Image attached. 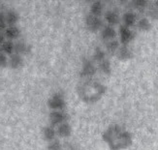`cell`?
Listing matches in <instances>:
<instances>
[{"label":"cell","instance_id":"52a82bcc","mask_svg":"<svg viewBox=\"0 0 158 150\" xmlns=\"http://www.w3.org/2000/svg\"><path fill=\"white\" fill-rule=\"evenodd\" d=\"M119 38L120 44L122 46H127L135 38V33L129 27L123 24L119 26Z\"/></svg>","mask_w":158,"mask_h":150},{"label":"cell","instance_id":"83f0119b","mask_svg":"<svg viewBox=\"0 0 158 150\" xmlns=\"http://www.w3.org/2000/svg\"><path fill=\"white\" fill-rule=\"evenodd\" d=\"M7 23H6V20H5V16H3L2 14H0V30L4 29L6 27Z\"/></svg>","mask_w":158,"mask_h":150},{"label":"cell","instance_id":"4316f807","mask_svg":"<svg viewBox=\"0 0 158 150\" xmlns=\"http://www.w3.org/2000/svg\"><path fill=\"white\" fill-rule=\"evenodd\" d=\"M7 63H8V60H7V56L4 52H2L0 51V68H4L7 66Z\"/></svg>","mask_w":158,"mask_h":150},{"label":"cell","instance_id":"5b68a950","mask_svg":"<svg viewBox=\"0 0 158 150\" xmlns=\"http://www.w3.org/2000/svg\"><path fill=\"white\" fill-rule=\"evenodd\" d=\"M49 119L51 126H59L60 124L67 122V120L69 119V115L63 111H52L49 115Z\"/></svg>","mask_w":158,"mask_h":150},{"label":"cell","instance_id":"9a60e30c","mask_svg":"<svg viewBox=\"0 0 158 150\" xmlns=\"http://www.w3.org/2000/svg\"><path fill=\"white\" fill-rule=\"evenodd\" d=\"M19 34H20V30L16 25L7 27L6 30H5V37H7L10 40L17 39L19 36Z\"/></svg>","mask_w":158,"mask_h":150},{"label":"cell","instance_id":"7a4b0ae2","mask_svg":"<svg viewBox=\"0 0 158 150\" xmlns=\"http://www.w3.org/2000/svg\"><path fill=\"white\" fill-rule=\"evenodd\" d=\"M77 92L81 101L86 104H95L100 101L107 92V87L92 79H85L78 84Z\"/></svg>","mask_w":158,"mask_h":150},{"label":"cell","instance_id":"30bf717a","mask_svg":"<svg viewBox=\"0 0 158 150\" xmlns=\"http://www.w3.org/2000/svg\"><path fill=\"white\" fill-rule=\"evenodd\" d=\"M101 37L104 41H107V42L114 40L116 37V31L113 26L106 25V26H104V28L102 30Z\"/></svg>","mask_w":158,"mask_h":150},{"label":"cell","instance_id":"8fae6325","mask_svg":"<svg viewBox=\"0 0 158 150\" xmlns=\"http://www.w3.org/2000/svg\"><path fill=\"white\" fill-rule=\"evenodd\" d=\"M122 19H123V23H124V25L130 28V27L133 26L136 23L137 15L132 11H128V12L124 13V15L122 17Z\"/></svg>","mask_w":158,"mask_h":150},{"label":"cell","instance_id":"4fadbf2b","mask_svg":"<svg viewBox=\"0 0 158 150\" xmlns=\"http://www.w3.org/2000/svg\"><path fill=\"white\" fill-rule=\"evenodd\" d=\"M10 65L13 69H19L23 65V58L20 54L13 53L10 57Z\"/></svg>","mask_w":158,"mask_h":150},{"label":"cell","instance_id":"3957f363","mask_svg":"<svg viewBox=\"0 0 158 150\" xmlns=\"http://www.w3.org/2000/svg\"><path fill=\"white\" fill-rule=\"evenodd\" d=\"M97 68L93 64L92 61L87 58H82V64H81V70L80 72V77L81 79H91L96 74Z\"/></svg>","mask_w":158,"mask_h":150},{"label":"cell","instance_id":"d4e9b609","mask_svg":"<svg viewBox=\"0 0 158 150\" xmlns=\"http://www.w3.org/2000/svg\"><path fill=\"white\" fill-rule=\"evenodd\" d=\"M148 2L147 0H134L133 1V5L135 8L138 10H141V11L146 9L148 7Z\"/></svg>","mask_w":158,"mask_h":150},{"label":"cell","instance_id":"ba28073f","mask_svg":"<svg viewBox=\"0 0 158 150\" xmlns=\"http://www.w3.org/2000/svg\"><path fill=\"white\" fill-rule=\"evenodd\" d=\"M118 59L121 61H127L133 57V52L127 46H120L118 52L115 53Z\"/></svg>","mask_w":158,"mask_h":150},{"label":"cell","instance_id":"44dd1931","mask_svg":"<svg viewBox=\"0 0 158 150\" xmlns=\"http://www.w3.org/2000/svg\"><path fill=\"white\" fill-rule=\"evenodd\" d=\"M30 47L23 42H19L15 45V51L18 54H25L30 51Z\"/></svg>","mask_w":158,"mask_h":150},{"label":"cell","instance_id":"cb8c5ba5","mask_svg":"<svg viewBox=\"0 0 158 150\" xmlns=\"http://www.w3.org/2000/svg\"><path fill=\"white\" fill-rule=\"evenodd\" d=\"M48 150H62V144L58 140H53L48 144Z\"/></svg>","mask_w":158,"mask_h":150},{"label":"cell","instance_id":"7402d4cb","mask_svg":"<svg viewBox=\"0 0 158 150\" xmlns=\"http://www.w3.org/2000/svg\"><path fill=\"white\" fill-rule=\"evenodd\" d=\"M99 69L100 71L103 73V74H105V75H111L112 73V66H111V62L108 60V59H105V60H103L102 62L99 63Z\"/></svg>","mask_w":158,"mask_h":150},{"label":"cell","instance_id":"d6986e66","mask_svg":"<svg viewBox=\"0 0 158 150\" xmlns=\"http://www.w3.org/2000/svg\"><path fill=\"white\" fill-rule=\"evenodd\" d=\"M0 51L4 52L5 54H13V51H15V44L11 41H5V42L0 47Z\"/></svg>","mask_w":158,"mask_h":150},{"label":"cell","instance_id":"e0dca14e","mask_svg":"<svg viewBox=\"0 0 158 150\" xmlns=\"http://www.w3.org/2000/svg\"><path fill=\"white\" fill-rule=\"evenodd\" d=\"M119 47H120L119 42L115 39L112 40V41H109V42H107V44H106V49H107L108 52L111 54H115L118 52Z\"/></svg>","mask_w":158,"mask_h":150},{"label":"cell","instance_id":"f1b7e54d","mask_svg":"<svg viewBox=\"0 0 158 150\" xmlns=\"http://www.w3.org/2000/svg\"><path fill=\"white\" fill-rule=\"evenodd\" d=\"M4 42H5V35H3V34L0 32V46H1Z\"/></svg>","mask_w":158,"mask_h":150},{"label":"cell","instance_id":"6da1fadb","mask_svg":"<svg viewBox=\"0 0 158 150\" xmlns=\"http://www.w3.org/2000/svg\"><path fill=\"white\" fill-rule=\"evenodd\" d=\"M102 140L108 144L110 150H124L133 144V136L120 125L114 124L102 133Z\"/></svg>","mask_w":158,"mask_h":150},{"label":"cell","instance_id":"2e32d148","mask_svg":"<svg viewBox=\"0 0 158 150\" xmlns=\"http://www.w3.org/2000/svg\"><path fill=\"white\" fill-rule=\"evenodd\" d=\"M5 20H6V23L10 25V26H15V24L18 22L19 20V15L16 11H9L8 13L6 14L5 16Z\"/></svg>","mask_w":158,"mask_h":150},{"label":"cell","instance_id":"f546056e","mask_svg":"<svg viewBox=\"0 0 158 150\" xmlns=\"http://www.w3.org/2000/svg\"><path fill=\"white\" fill-rule=\"evenodd\" d=\"M155 5L158 7V0H156V1H155Z\"/></svg>","mask_w":158,"mask_h":150},{"label":"cell","instance_id":"9c48e42d","mask_svg":"<svg viewBox=\"0 0 158 150\" xmlns=\"http://www.w3.org/2000/svg\"><path fill=\"white\" fill-rule=\"evenodd\" d=\"M72 127L71 125L68 123V122H65V123L60 124L57 127V130H56V134L58 137L60 138H69L70 136L72 135Z\"/></svg>","mask_w":158,"mask_h":150},{"label":"cell","instance_id":"5bb4252c","mask_svg":"<svg viewBox=\"0 0 158 150\" xmlns=\"http://www.w3.org/2000/svg\"><path fill=\"white\" fill-rule=\"evenodd\" d=\"M56 131L54 130V128L52 126H47L43 129V137L45 140L51 142L53 140H56Z\"/></svg>","mask_w":158,"mask_h":150},{"label":"cell","instance_id":"8992f818","mask_svg":"<svg viewBox=\"0 0 158 150\" xmlns=\"http://www.w3.org/2000/svg\"><path fill=\"white\" fill-rule=\"evenodd\" d=\"M102 19L100 17H96L92 14H88L85 18V25L86 28L90 32H96L98 31L102 27Z\"/></svg>","mask_w":158,"mask_h":150},{"label":"cell","instance_id":"603a6c76","mask_svg":"<svg viewBox=\"0 0 158 150\" xmlns=\"http://www.w3.org/2000/svg\"><path fill=\"white\" fill-rule=\"evenodd\" d=\"M105 55H106V53L105 51H103L100 47H95V50L93 51V59L94 61H96V62H102L103 60H105Z\"/></svg>","mask_w":158,"mask_h":150},{"label":"cell","instance_id":"484cf974","mask_svg":"<svg viewBox=\"0 0 158 150\" xmlns=\"http://www.w3.org/2000/svg\"><path fill=\"white\" fill-rule=\"evenodd\" d=\"M148 16L152 19H158V7L156 5L150 6L148 9Z\"/></svg>","mask_w":158,"mask_h":150},{"label":"cell","instance_id":"7c38bea8","mask_svg":"<svg viewBox=\"0 0 158 150\" xmlns=\"http://www.w3.org/2000/svg\"><path fill=\"white\" fill-rule=\"evenodd\" d=\"M105 19L110 26L115 25L119 22V17L118 15V13L115 11H112V10L107 11L105 13Z\"/></svg>","mask_w":158,"mask_h":150},{"label":"cell","instance_id":"ac0fdd59","mask_svg":"<svg viewBox=\"0 0 158 150\" xmlns=\"http://www.w3.org/2000/svg\"><path fill=\"white\" fill-rule=\"evenodd\" d=\"M103 12V3L102 1H95L91 4L90 6V14L96 16V17H100L102 15Z\"/></svg>","mask_w":158,"mask_h":150},{"label":"cell","instance_id":"ffe728a7","mask_svg":"<svg viewBox=\"0 0 158 150\" xmlns=\"http://www.w3.org/2000/svg\"><path fill=\"white\" fill-rule=\"evenodd\" d=\"M138 27L141 31L148 32L152 29V23H150L148 18H142L138 22Z\"/></svg>","mask_w":158,"mask_h":150},{"label":"cell","instance_id":"277c9868","mask_svg":"<svg viewBox=\"0 0 158 150\" xmlns=\"http://www.w3.org/2000/svg\"><path fill=\"white\" fill-rule=\"evenodd\" d=\"M47 105L52 111H62L65 107L66 103H65V99L62 94L56 93L48 100Z\"/></svg>","mask_w":158,"mask_h":150}]
</instances>
